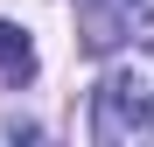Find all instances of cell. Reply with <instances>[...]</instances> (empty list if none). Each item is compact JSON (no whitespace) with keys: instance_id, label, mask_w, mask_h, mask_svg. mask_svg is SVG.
I'll return each mask as SVG.
<instances>
[{"instance_id":"cell-1","label":"cell","mask_w":154,"mask_h":147,"mask_svg":"<svg viewBox=\"0 0 154 147\" xmlns=\"http://www.w3.org/2000/svg\"><path fill=\"white\" fill-rule=\"evenodd\" d=\"M91 140L98 147H154V42L119 56L91 98Z\"/></svg>"},{"instance_id":"cell-2","label":"cell","mask_w":154,"mask_h":147,"mask_svg":"<svg viewBox=\"0 0 154 147\" xmlns=\"http://www.w3.org/2000/svg\"><path fill=\"white\" fill-rule=\"evenodd\" d=\"M147 21H154V0H77V49L84 56H112Z\"/></svg>"},{"instance_id":"cell-3","label":"cell","mask_w":154,"mask_h":147,"mask_svg":"<svg viewBox=\"0 0 154 147\" xmlns=\"http://www.w3.org/2000/svg\"><path fill=\"white\" fill-rule=\"evenodd\" d=\"M35 70H42V56H35V42H28V28L21 21H0V84H35Z\"/></svg>"}]
</instances>
